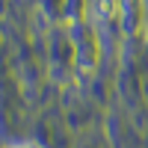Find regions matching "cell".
Masks as SVG:
<instances>
[{"label": "cell", "instance_id": "1", "mask_svg": "<svg viewBox=\"0 0 148 148\" xmlns=\"http://www.w3.org/2000/svg\"><path fill=\"white\" fill-rule=\"evenodd\" d=\"M92 12L101 21H113L121 12V3H116V0H92Z\"/></svg>", "mask_w": 148, "mask_h": 148}, {"label": "cell", "instance_id": "2", "mask_svg": "<svg viewBox=\"0 0 148 148\" xmlns=\"http://www.w3.org/2000/svg\"><path fill=\"white\" fill-rule=\"evenodd\" d=\"M12 148H27V145H12Z\"/></svg>", "mask_w": 148, "mask_h": 148}]
</instances>
